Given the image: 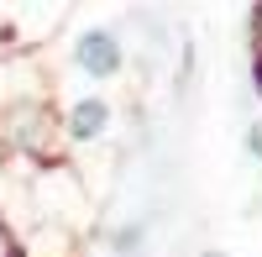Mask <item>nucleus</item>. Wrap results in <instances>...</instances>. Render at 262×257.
Returning a JSON list of instances; mask_svg holds the SVG:
<instances>
[{
    "instance_id": "nucleus-1",
    "label": "nucleus",
    "mask_w": 262,
    "mask_h": 257,
    "mask_svg": "<svg viewBox=\"0 0 262 257\" xmlns=\"http://www.w3.org/2000/svg\"><path fill=\"white\" fill-rule=\"evenodd\" d=\"M0 153L11 163H21L27 174H42V168H63L69 158V142H63V121L53 100H32L21 111L0 116Z\"/></svg>"
},
{
    "instance_id": "nucleus-2",
    "label": "nucleus",
    "mask_w": 262,
    "mask_h": 257,
    "mask_svg": "<svg viewBox=\"0 0 262 257\" xmlns=\"http://www.w3.org/2000/svg\"><path fill=\"white\" fill-rule=\"evenodd\" d=\"M48 84L53 79H48L37 53H0V116H11L32 100H53Z\"/></svg>"
},
{
    "instance_id": "nucleus-3",
    "label": "nucleus",
    "mask_w": 262,
    "mask_h": 257,
    "mask_svg": "<svg viewBox=\"0 0 262 257\" xmlns=\"http://www.w3.org/2000/svg\"><path fill=\"white\" fill-rule=\"evenodd\" d=\"M58 121H63V142H69V147H95V142L111 137L116 105L105 100L100 90H84V95H74L69 105H58Z\"/></svg>"
},
{
    "instance_id": "nucleus-4",
    "label": "nucleus",
    "mask_w": 262,
    "mask_h": 257,
    "mask_svg": "<svg viewBox=\"0 0 262 257\" xmlns=\"http://www.w3.org/2000/svg\"><path fill=\"white\" fill-rule=\"evenodd\" d=\"M69 63H74L84 79L111 84V79L126 69V42H121L111 27H84V32L74 37V48H69Z\"/></svg>"
},
{
    "instance_id": "nucleus-5",
    "label": "nucleus",
    "mask_w": 262,
    "mask_h": 257,
    "mask_svg": "<svg viewBox=\"0 0 262 257\" xmlns=\"http://www.w3.org/2000/svg\"><path fill=\"white\" fill-rule=\"evenodd\" d=\"M142 242H147V221H142V216H131V221L111 226V257H137Z\"/></svg>"
},
{
    "instance_id": "nucleus-6",
    "label": "nucleus",
    "mask_w": 262,
    "mask_h": 257,
    "mask_svg": "<svg viewBox=\"0 0 262 257\" xmlns=\"http://www.w3.org/2000/svg\"><path fill=\"white\" fill-rule=\"evenodd\" d=\"M247 42L262 48V0H252V11H247Z\"/></svg>"
},
{
    "instance_id": "nucleus-7",
    "label": "nucleus",
    "mask_w": 262,
    "mask_h": 257,
    "mask_svg": "<svg viewBox=\"0 0 262 257\" xmlns=\"http://www.w3.org/2000/svg\"><path fill=\"white\" fill-rule=\"evenodd\" d=\"M242 147H247V158H257V163H262V116H257V121L247 126V137H242Z\"/></svg>"
},
{
    "instance_id": "nucleus-8",
    "label": "nucleus",
    "mask_w": 262,
    "mask_h": 257,
    "mask_svg": "<svg viewBox=\"0 0 262 257\" xmlns=\"http://www.w3.org/2000/svg\"><path fill=\"white\" fill-rule=\"evenodd\" d=\"M0 257H16V226L6 221V210H0Z\"/></svg>"
},
{
    "instance_id": "nucleus-9",
    "label": "nucleus",
    "mask_w": 262,
    "mask_h": 257,
    "mask_svg": "<svg viewBox=\"0 0 262 257\" xmlns=\"http://www.w3.org/2000/svg\"><path fill=\"white\" fill-rule=\"evenodd\" d=\"M252 95L262 100V48H252Z\"/></svg>"
},
{
    "instance_id": "nucleus-10",
    "label": "nucleus",
    "mask_w": 262,
    "mask_h": 257,
    "mask_svg": "<svg viewBox=\"0 0 262 257\" xmlns=\"http://www.w3.org/2000/svg\"><path fill=\"white\" fill-rule=\"evenodd\" d=\"M200 257H226V252H221V247H205V252H200Z\"/></svg>"
}]
</instances>
